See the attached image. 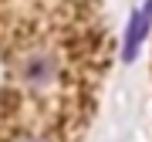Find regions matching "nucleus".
<instances>
[{"label":"nucleus","instance_id":"nucleus-1","mask_svg":"<svg viewBox=\"0 0 152 142\" xmlns=\"http://www.w3.org/2000/svg\"><path fill=\"white\" fill-rule=\"evenodd\" d=\"M54 75H58V64L48 51H34L20 64V78L31 81V85H48V81H54Z\"/></svg>","mask_w":152,"mask_h":142},{"label":"nucleus","instance_id":"nucleus-2","mask_svg":"<svg viewBox=\"0 0 152 142\" xmlns=\"http://www.w3.org/2000/svg\"><path fill=\"white\" fill-rule=\"evenodd\" d=\"M145 31H149V17H145V14H135V17H132V24H129V44H125V58L135 54V48H139V41L145 37Z\"/></svg>","mask_w":152,"mask_h":142},{"label":"nucleus","instance_id":"nucleus-3","mask_svg":"<svg viewBox=\"0 0 152 142\" xmlns=\"http://www.w3.org/2000/svg\"><path fill=\"white\" fill-rule=\"evenodd\" d=\"M17 142H44V139H34V135H24V139H17Z\"/></svg>","mask_w":152,"mask_h":142}]
</instances>
